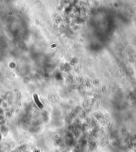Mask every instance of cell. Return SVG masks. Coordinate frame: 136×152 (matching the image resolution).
<instances>
[{"mask_svg":"<svg viewBox=\"0 0 136 152\" xmlns=\"http://www.w3.org/2000/svg\"><path fill=\"white\" fill-rule=\"evenodd\" d=\"M34 99H35V101L36 103L37 104V106H38L39 108H40V109L43 108V104H42L41 102L39 101V99H38V96H37V94H35V95H34Z\"/></svg>","mask_w":136,"mask_h":152,"instance_id":"1","label":"cell"},{"mask_svg":"<svg viewBox=\"0 0 136 152\" xmlns=\"http://www.w3.org/2000/svg\"><path fill=\"white\" fill-rule=\"evenodd\" d=\"M132 145L134 147V149L136 151V135L134 137L133 139L132 140Z\"/></svg>","mask_w":136,"mask_h":152,"instance_id":"2","label":"cell"}]
</instances>
